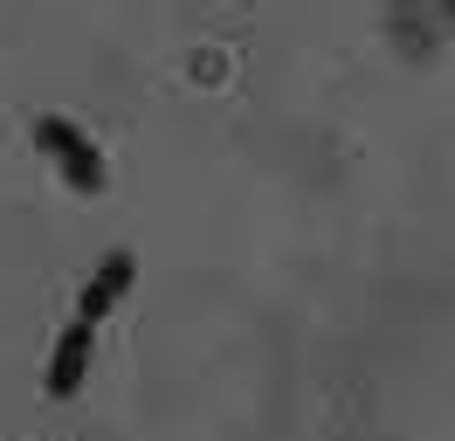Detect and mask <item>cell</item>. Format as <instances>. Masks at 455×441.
Returning <instances> with one entry per match:
<instances>
[{
  "instance_id": "obj_1",
  "label": "cell",
  "mask_w": 455,
  "mask_h": 441,
  "mask_svg": "<svg viewBox=\"0 0 455 441\" xmlns=\"http://www.w3.org/2000/svg\"><path fill=\"white\" fill-rule=\"evenodd\" d=\"M35 145L56 159V172L76 193H104V180H111V172H104V152H97V145H90L62 110H42V117H35Z\"/></svg>"
},
{
  "instance_id": "obj_2",
  "label": "cell",
  "mask_w": 455,
  "mask_h": 441,
  "mask_svg": "<svg viewBox=\"0 0 455 441\" xmlns=\"http://www.w3.org/2000/svg\"><path fill=\"white\" fill-rule=\"evenodd\" d=\"M90 345H97V325H62V338H56V352H49V373H42V393L49 400H69L76 386H84V373H90Z\"/></svg>"
},
{
  "instance_id": "obj_3",
  "label": "cell",
  "mask_w": 455,
  "mask_h": 441,
  "mask_svg": "<svg viewBox=\"0 0 455 441\" xmlns=\"http://www.w3.org/2000/svg\"><path fill=\"white\" fill-rule=\"evenodd\" d=\"M132 276H139V255H132V248H111V255L97 262V276L84 283V297H76V317H84V325H104V317L117 310V297L132 290Z\"/></svg>"
}]
</instances>
